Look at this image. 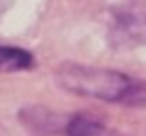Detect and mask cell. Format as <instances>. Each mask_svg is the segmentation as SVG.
<instances>
[{
	"label": "cell",
	"instance_id": "cell-1",
	"mask_svg": "<svg viewBox=\"0 0 146 136\" xmlns=\"http://www.w3.org/2000/svg\"><path fill=\"white\" fill-rule=\"evenodd\" d=\"M55 83L62 89L93 100H106L119 104L146 102V89L133 83L127 74L112 68L85 66L76 62H64L55 68Z\"/></svg>",
	"mask_w": 146,
	"mask_h": 136
},
{
	"label": "cell",
	"instance_id": "cell-5",
	"mask_svg": "<svg viewBox=\"0 0 146 136\" xmlns=\"http://www.w3.org/2000/svg\"><path fill=\"white\" fill-rule=\"evenodd\" d=\"M64 132H66V136H104L106 128L98 117L89 113H78L68 119Z\"/></svg>",
	"mask_w": 146,
	"mask_h": 136
},
{
	"label": "cell",
	"instance_id": "cell-2",
	"mask_svg": "<svg viewBox=\"0 0 146 136\" xmlns=\"http://www.w3.org/2000/svg\"><path fill=\"white\" fill-rule=\"evenodd\" d=\"M112 36L117 45H135L146 38V9L142 4H129L114 13Z\"/></svg>",
	"mask_w": 146,
	"mask_h": 136
},
{
	"label": "cell",
	"instance_id": "cell-3",
	"mask_svg": "<svg viewBox=\"0 0 146 136\" xmlns=\"http://www.w3.org/2000/svg\"><path fill=\"white\" fill-rule=\"evenodd\" d=\"M19 119L26 128L34 130V132L40 134H55V132H64L66 130L68 119L57 115L51 109L44 107H26L19 113Z\"/></svg>",
	"mask_w": 146,
	"mask_h": 136
},
{
	"label": "cell",
	"instance_id": "cell-4",
	"mask_svg": "<svg viewBox=\"0 0 146 136\" xmlns=\"http://www.w3.org/2000/svg\"><path fill=\"white\" fill-rule=\"evenodd\" d=\"M34 66L32 53L21 47L0 45V72H21Z\"/></svg>",
	"mask_w": 146,
	"mask_h": 136
}]
</instances>
